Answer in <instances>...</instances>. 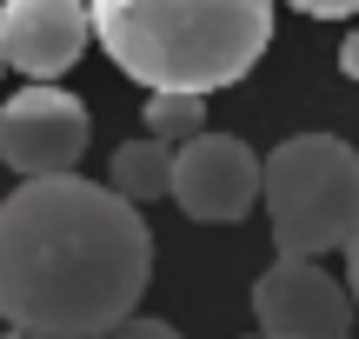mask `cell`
Wrapping results in <instances>:
<instances>
[{
    "instance_id": "cell-10",
    "label": "cell",
    "mask_w": 359,
    "mask_h": 339,
    "mask_svg": "<svg viewBox=\"0 0 359 339\" xmlns=\"http://www.w3.org/2000/svg\"><path fill=\"white\" fill-rule=\"evenodd\" d=\"M100 339H180V333L167 326V319H147V313H127V319H120V326H107Z\"/></svg>"
},
{
    "instance_id": "cell-7",
    "label": "cell",
    "mask_w": 359,
    "mask_h": 339,
    "mask_svg": "<svg viewBox=\"0 0 359 339\" xmlns=\"http://www.w3.org/2000/svg\"><path fill=\"white\" fill-rule=\"evenodd\" d=\"M93 13L80 0H7L0 7V53L27 80H60L87 53Z\"/></svg>"
},
{
    "instance_id": "cell-14",
    "label": "cell",
    "mask_w": 359,
    "mask_h": 339,
    "mask_svg": "<svg viewBox=\"0 0 359 339\" xmlns=\"http://www.w3.org/2000/svg\"><path fill=\"white\" fill-rule=\"evenodd\" d=\"M0 339H40V333H13V326H7V333H0Z\"/></svg>"
},
{
    "instance_id": "cell-2",
    "label": "cell",
    "mask_w": 359,
    "mask_h": 339,
    "mask_svg": "<svg viewBox=\"0 0 359 339\" xmlns=\"http://www.w3.org/2000/svg\"><path fill=\"white\" fill-rule=\"evenodd\" d=\"M93 40L147 93H219L259 67L273 0H93Z\"/></svg>"
},
{
    "instance_id": "cell-16",
    "label": "cell",
    "mask_w": 359,
    "mask_h": 339,
    "mask_svg": "<svg viewBox=\"0 0 359 339\" xmlns=\"http://www.w3.org/2000/svg\"><path fill=\"white\" fill-rule=\"evenodd\" d=\"M0 67H7V53H0Z\"/></svg>"
},
{
    "instance_id": "cell-3",
    "label": "cell",
    "mask_w": 359,
    "mask_h": 339,
    "mask_svg": "<svg viewBox=\"0 0 359 339\" xmlns=\"http://www.w3.org/2000/svg\"><path fill=\"white\" fill-rule=\"evenodd\" d=\"M259 207L273 220V247L280 253H346L359 226V153L333 133H293L273 146L266 180H259Z\"/></svg>"
},
{
    "instance_id": "cell-12",
    "label": "cell",
    "mask_w": 359,
    "mask_h": 339,
    "mask_svg": "<svg viewBox=\"0 0 359 339\" xmlns=\"http://www.w3.org/2000/svg\"><path fill=\"white\" fill-rule=\"evenodd\" d=\"M339 74H346V80H359V27H353L346 40H339Z\"/></svg>"
},
{
    "instance_id": "cell-4",
    "label": "cell",
    "mask_w": 359,
    "mask_h": 339,
    "mask_svg": "<svg viewBox=\"0 0 359 339\" xmlns=\"http://www.w3.org/2000/svg\"><path fill=\"white\" fill-rule=\"evenodd\" d=\"M259 180H266V160L233 133L200 127L193 140L173 146V200L200 226H240L259 207Z\"/></svg>"
},
{
    "instance_id": "cell-5",
    "label": "cell",
    "mask_w": 359,
    "mask_h": 339,
    "mask_svg": "<svg viewBox=\"0 0 359 339\" xmlns=\"http://www.w3.org/2000/svg\"><path fill=\"white\" fill-rule=\"evenodd\" d=\"M253 319L273 339H346L353 333V286H339L306 253H280L253 279Z\"/></svg>"
},
{
    "instance_id": "cell-8",
    "label": "cell",
    "mask_w": 359,
    "mask_h": 339,
    "mask_svg": "<svg viewBox=\"0 0 359 339\" xmlns=\"http://www.w3.org/2000/svg\"><path fill=\"white\" fill-rule=\"evenodd\" d=\"M107 186H114V193H127L133 207H147V200H167V193H173V140L147 133V140H127V146H114Z\"/></svg>"
},
{
    "instance_id": "cell-15",
    "label": "cell",
    "mask_w": 359,
    "mask_h": 339,
    "mask_svg": "<svg viewBox=\"0 0 359 339\" xmlns=\"http://www.w3.org/2000/svg\"><path fill=\"white\" fill-rule=\"evenodd\" d=\"M253 339H273V333H253Z\"/></svg>"
},
{
    "instance_id": "cell-6",
    "label": "cell",
    "mask_w": 359,
    "mask_h": 339,
    "mask_svg": "<svg viewBox=\"0 0 359 339\" xmlns=\"http://www.w3.org/2000/svg\"><path fill=\"white\" fill-rule=\"evenodd\" d=\"M87 140H93L87 106L74 93H60L53 80H34L27 93H13L0 106V160L20 180H34V173H74Z\"/></svg>"
},
{
    "instance_id": "cell-9",
    "label": "cell",
    "mask_w": 359,
    "mask_h": 339,
    "mask_svg": "<svg viewBox=\"0 0 359 339\" xmlns=\"http://www.w3.org/2000/svg\"><path fill=\"white\" fill-rule=\"evenodd\" d=\"M206 127V93H180V87H160L147 93V133H160V140H193V133Z\"/></svg>"
},
{
    "instance_id": "cell-11",
    "label": "cell",
    "mask_w": 359,
    "mask_h": 339,
    "mask_svg": "<svg viewBox=\"0 0 359 339\" xmlns=\"http://www.w3.org/2000/svg\"><path fill=\"white\" fill-rule=\"evenodd\" d=\"M286 7L313 13V20H346V13H359V0H286Z\"/></svg>"
},
{
    "instance_id": "cell-1",
    "label": "cell",
    "mask_w": 359,
    "mask_h": 339,
    "mask_svg": "<svg viewBox=\"0 0 359 339\" xmlns=\"http://www.w3.org/2000/svg\"><path fill=\"white\" fill-rule=\"evenodd\" d=\"M154 233L127 193L34 173L0 200V319L40 339H100L140 306Z\"/></svg>"
},
{
    "instance_id": "cell-13",
    "label": "cell",
    "mask_w": 359,
    "mask_h": 339,
    "mask_svg": "<svg viewBox=\"0 0 359 339\" xmlns=\"http://www.w3.org/2000/svg\"><path fill=\"white\" fill-rule=\"evenodd\" d=\"M346 286H353V306H359V226H353V240H346Z\"/></svg>"
}]
</instances>
